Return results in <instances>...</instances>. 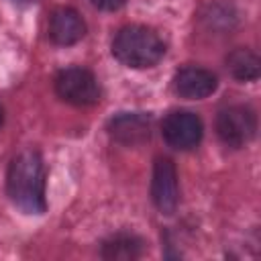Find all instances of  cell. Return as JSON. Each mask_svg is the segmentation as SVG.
I'll use <instances>...</instances> for the list:
<instances>
[{"instance_id":"1","label":"cell","mask_w":261,"mask_h":261,"mask_svg":"<svg viewBox=\"0 0 261 261\" xmlns=\"http://www.w3.org/2000/svg\"><path fill=\"white\" fill-rule=\"evenodd\" d=\"M6 192L12 204L18 206L22 212H45V167L41 155L35 149H27L10 161L6 173Z\"/></svg>"},{"instance_id":"2","label":"cell","mask_w":261,"mask_h":261,"mask_svg":"<svg viewBox=\"0 0 261 261\" xmlns=\"http://www.w3.org/2000/svg\"><path fill=\"white\" fill-rule=\"evenodd\" d=\"M112 55L126 67L145 69L161 61L165 55V43L153 29L143 24H128L114 35Z\"/></svg>"},{"instance_id":"3","label":"cell","mask_w":261,"mask_h":261,"mask_svg":"<svg viewBox=\"0 0 261 261\" xmlns=\"http://www.w3.org/2000/svg\"><path fill=\"white\" fill-rule=\"evenodd\" d=\"M57 96L73 106H92L100 100V86L96 75L86 67H65L55 77Z\"/></svg>"},{"instance_id":"4","label":"cell","mask_w":261,"mask_h":261,"mask_svg":"<svg viewBox=\"0 0 261 261\" xmlns=\"http://www.w3.org/2000/svg\"><path fill=\"white\" fill-rule=\"evenodd\" d=\"M257 133V116L249 106H228L216 116V135L218 139L232 149H241L253 141Z\"/></svg>"},{"instance_id":"5","label":"cell","mask_w":261,"mask_h":261,"mask_svg":"<svg viewBox=\"0 0 261 261\" xmlns=\"http://www.w3.org/2000/svg\"><path fill=\"white\" fill-rule=\"evenodd\" d=\"M161 135L169 147L177 151H190L200 145L204 126L198 114L190 110H171L161 122Z\"/></svg>"},{"instance_id":"6","label":"cell","mask_w":261,"mask_h":261,"mask_svg":"<svg viewBox=\"0 0 261 261\" xmlns=\"http://www.w3.org/2000/svg\"><path fill=\"white\" fill-rule=\"evenodd\" d=\"M151 198L155 208L161 214H173L179 202V188H177V171L171 159L157 157L153 165V179H151Z\"/></svg>"},{"instance_id":"7","label":"cell","mask_w":261,"mask_h":261,"mask_svg":"<svg viewBox=\"0 0 261 261\" xmlns=\"http://www.w3.org/2000/svg\"><path fill=\"white\" fill-rule=\"evenodd\" d=\"M153 120L145 112H120L108 122L110 137L126 147L143 145L151 139Z\"/></svg>"},{"instance_id":"8","label":"cell","mask_w":261,"mask_h":261,"mask_svg":"<svg viewBox=\"0 0 261 261\" xmlns=\"http://www.w3.org/2000/svg\"><path fill=\"white\" fill-rule=\"evenodd\" d=\"M47 35L55 45L69 47V45H75L77 41L84 39L86 22L77 10H73L69 6H59L49 14Z\"/></svg>"},{"instance_id":"9","label":"cell","mask_w":261,"mask_h":261,"mask_svg":"<svg viewBox=\"0 0 261 261\" xmlns=\"http://www.w3.org/2000/svg\"><path fill=\"white\" fill-rule=\"evenodd\" d=\"M216 86H218L216 75L204 67H198V65L181 67L173 75V92L186 100L208 98L210 94L216 92Z\"/></svg>"},{"instance_id":"10","label":"cell","mask_w":261,"mask_h":261,"mask_svg":"<svg viewBox=\"0 0 261 261\" xmlns=\"http://www.w3.org/2000/svg\"><path fill=\"white\" fill-rule=\"evenodd\" d=\"M226 67H228L230 75L239 82H255L261 73L259 57L251 49H245V47H239V49L228 53Z\"/></svg>"},{"instance_id":"11","label":"cell","mask_w":261,"mask_h":261,"mask_svg":"<svg viewBox=\"0 0 261 261\" xmlns=\"http://www.w3.org/2000/svg\"><path fill=\"white\" fill-rule=\"evenodd\" d=\"M145 251V243L137 234L120 232L104 241L102 257L104 259H139Z\"/></svg>"},{"instance_id":"12","label":"cell","mask_w":261,"mask_h":261,"mask_svg":"<svg viewBox=\"0 0 261 261\" xmlns=\"http://www.w3.org/2000/svg\"><path fill=\"white\" fill-rule=\"evenodd\" d=\"M98 10H106V12H112V10H118L126 0H90Z\"/></svg>"},{"instance_id":"13","label":"cell","mask_w":261,"mask_h":261,"mask_svg":"<svg viewBox=\"0 0 261 261\" xmlns=\"http://www.w3.org/2000/svg\"><path fill=\"white\" fill-rule=\"evenodd\" d=\"M12 2H16V4H31V2H37V0H12Z\"/></svg>"},{"instance_id":"14","label":"cell","mask_w":261,"mask_h":261,"mask_svg":"<svg viewBox=\"0 0 261 261\" xmlns=\"http://www.w3.org/2000/svg\"><path fill=\"white\" fill-rule=\"evenodd\" d=\"M2 118H4V116H2V108H0V126H2Z\"/></svg>"}]
</instances>
